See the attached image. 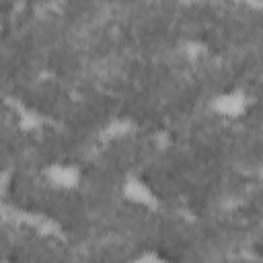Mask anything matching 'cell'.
Instances as JSON below:
<instances>
[{"label": "cell", "mask_w": 263, "mask_h": 263, "mask_svg": "<svg viewBox=\"0 0 263 263\" xmlns=\"http://www.w3.org/2000/svg\"><path fill=\"white\" fill-rule=\"evenodd\" d=\"M253 103H255V99L247 88L228 86L210 97L208 109L216 119L226 121V123H236V121H242L251 113Z\"/></svg>", "instance_id": "cell-1"}, {"label": "cell", "mask_w": 263, "mask_h": 263, "mask_svg": "<svg viewBox=\"0 0 263 263\" xmlns=\"http://www.w3.org/2000/svg\"><path fill=\"white\" fill-rule=\"evenodd\" d=\"M119 195L123 197L125 203L134 205L138 210L156 212L160 208V195L156 193L152 183H148V179L138 175V173H129L121 179Z\"/></svg>", "instance_id": "cell-2"}, {"label": "cell", "mask_w": 263, "mask_h": 263, "mask_svg": "<svg viewBox=\"0 0 263 263\" xmlns=\"http://www.w3.org/2000/svg\"><path fill=\"white\" fill-rule=\"evenodd\" d=\"M41 177L49 189L58 193H74L82 187L84 171L72 160H53L43 166Z\"/></svg>", "instance_id": "cell-3"}, {"label": "cell", "mask_w": 263, "mask_h": 263, "mask_svg": "<svg viewBox=\"0 0 263 263\" xmlns=\"http://www.w3.org/2000/svg\"><path fill=\"white\" fill-rule=\"evenodd\" d=\"M136 261H154V263H158V261H162V259H166L164 255H160V253H154V251H144V253H140V255H136L134 257Z\"/></svg>", "instance_id": "cell-4"}]
</instances>
